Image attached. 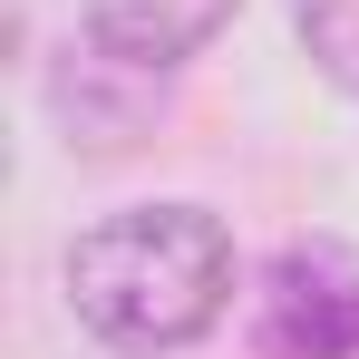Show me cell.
<instances>
[{
    "label": "cell",
    "mask_w": 359,
    "mask_h": 359,
    "mask_svg": "<svg viewBox=\"0 0 359 359\" xmlns=\"http://www.w3.org/2000/svg\"><path fill=\"white\" fill-rule=\"evenodd\" d=\"M68 311L126 359L194 350L233 311V233L204 204H126L68 243Z\"/></svg>",
    "instance_id": "6da1fadb"
},
{
    "label": "cell",
    "mask_w": 359,
    "mask_h": 359,
    "mask_svg": "<svg viewBox=\"0 0 359 359\" xmlns=\"http://www.w3.org/2000/svg\"><path fill=\"white\" fill-rule=\"evenodd\" d=\"M252 350L262 359H359V252L292 233L252 272Z\"/></svg>",
    "instance_id": "7a4b0ae2"
},
{
    "label": "cell",
    "mask_w": 359,
    "mask_h": 359,
    "mask_svg": "<svg viewBox=\"0 0 359 359\" xmlns=\"http://www.w3.org/2000/svg\"><path fill=\"white\" fill-rule=\"evenodd\" d=\"M49 97H59L68 146L117 156V146H136L146 126L165 117V68H156V59H126V49H107V39H78Z\"/></svg>",
    "instance_id": "3957f363"
},
{
    "label": "cell",
    "mask_w": 359,
    "mask_h": 359,
    "mask_svg": "<svg viewBox=\"0 0 359 359\" xmlns=\"http://www.w3.org/2000/svg\"><path fill=\"white\" fill-rule=\"evenodd\" d=\"M233 10L243 0H78L88 39H107V49H126V59H156V68L194 59Z\"/></svg>",
    "instance_id": "277c9868"
},
{
    "label": "cell",
    "mask_w": 359,
    "mask_h": 359,
    "mask_svg": "<svg viewBox=\"0 0 359 359\" xmlns=\"http://www.w3.org/2000/svg\"><path fill=\"white\" fill-rule=\"evenodd\" d=\"M292 20H301L311 68H320L340 97H359V0H292Z\"/></svg>",
    "instance_id": "5b68a950"
}]
</instances>
